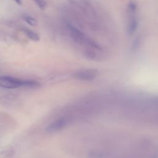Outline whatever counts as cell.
<instances>
[{
    "label": "cell",
    "mask_w": 158,
    "mask_h": 158,
    "mask_svg": "<svg viewBox=\"0 0 158 158\" xmlns=\"http://www.w3.org/2000/svg\"><path fill=\"white\" fill-rule=\"evenodd\" d=\"M17 4H21V3H22V0H14Z\"/></svg>",
    "instance_id": "ba28073f"
},
{
    "label": "cell",
    "mask_w": 158,
    "mask_h": 158,
    "mask_svg": "<svg viewBox=\"0 0 158 158\" xmlns=\"http://www.w3.org/2000/svg\"><path fill=\"white\" fill-rule=\"evenodd\" d=\"M24 20L30 25L35 27L37 25V21L33 17L30 16H26L24 17Z\"/></svg>",
    "instance_id": "8992f818"
},
{
    "label": "cell",
    "mask_w": 158,
    "mask_h": 158,
    "mask_svg": "<svg viewBox=\"0 0 158 158\" xmlns=\"http://www.w3.org/2000/svg\"><path fill=\"white\" fill-rule=\"evenodd\" d=\"M24 31H25V34L27 35V36L28 37V38H30V40L35 41H37L40 40V38L36 33H35L30 30H28V29L24 30Z\"/></svg>",
    "instance_id": "5b68a950"
},
{
    "label": "cell",
    "mask_w": 158,
    "mask_h": 158,
    "mask_svg": "<svg viewBox=\"0 0 158 158\" xmlns=\"http://www.w3.org/2000/svg\"><path fill=\"white\" fill-rule=\"evenodd\" d=\"M98 75V71L95 69H84L75 72L73 77L80 80L91 81L94 80Z\"/></svg>",
    "instance_id": "3957f363"
},
{
    "label": "cell",
    "mask_w": 158,
    "mask_h": 158,
    "mask_svg": "<svg viewBox=\"0 0 158 158\" xmlns=\"http://www.w3.org/2000/svg\"><path fill=\"white\" fill-rule=\"evenodd\" d=\"M23 86V80L7 75L0 77V88L6 89H15Z\"/></svg>",
    "instance_id": "6da1fadb"
},
{
    "label": "cell",
    "mask_w": 158,
    "mask_h": 158,
    "mask_svg": "<svg viewBox=\"0 0 158 158\" xmlns=\"http://www.w3.org/2000/svg\"><path fill=\"white\" fill-rule=\"evenodd\" d=\"M70 123V118L67 117L59 118L52 122H51L46 127V131L48 133H54L62 130L69 125Z\"/></svg>",
    "instance_id": "7a4b0ae2"
},
{
    "label": "cell",
    "mask_w": 158,
    "mask_h": 158,
    "mask_svg": "<svg viewBox=\"0 0 158 158\" xmlns=\"http://www.w3.org/2000/svg\"><path fill=\"white\" fill-rule=\"evenodd\" d=\"M40 86V84L33 80H23V87L30 88H38Z\"/></svg>",
    "instance_id": "277c9868"
},
{
    "label": "cell",
    "mask_w": 158,
    "mask_h": 158,
    "mask_svg": "<svg viewBox=\"0 0 158 158\" xmlns=\"http://www.w3.org/2000/svg\"><path fill=\"white\" fill-rule=\"evenodd\" d=\"M34 1L41 10H44L47 7L46 2L44 0H34Z\"/></svg>",
    "instance_id": "52a82bcc"
}]
</instances>
